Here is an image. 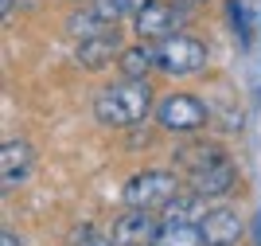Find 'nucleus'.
I'll return each mask as SVG.
<instances>
[{"label": "nucleus", "instance_id": "obj_11", "mask_svg": "<svg viewBox=\"0 0 261 246\" xmlns=\"http://www.w3.org/2000/svg\"><path fill=\"white\" fill-rule=\"evenodd\" d=\"M113 55H117V32H109V35H94V39H78V63L90 66V71L106 66Z\"/></svg>", "mask_w": 261, "mask_h": 246}, {"label": "nucleus", "instance_id": "obj_7", "mask_svg": "<svg viewBox=\"0 0 261 246\" xmlns=\"http://www.w3.org/2000/svg\"><path fill=\"white\" fill-rule=\"evenodd\" d=\"M230 184H234V168H230L226 156H211V161L195 164V172H191V188H195L199 195H226Z\"/></svg>", "mask_w": 261, "mask_h": 246}, {"label": "nucleus", "instance_id": "obj_13", "mask_svg": "<svg viewBox=\"0 0 261 246\" xmlns=\"http://www.w3.org/2000/svg\"><path fill=\"white\" fill-rule=\"evenodd\" d=\"M74 246H117L113 242V231H101L94 223H82L74 231Z\"/></svg>", "mask_w": 261, "mask_h": 246}, {"label": "nucleus", "instance_id": "obj_8", "mask_svg": "<svg viewBox=\"0 0 261 246\" xmlns=\"http://www.w3.org/2000/svg\"><path fill=\"white\" fill-rule=\"evenodd\" d=\"M199 227H203V242L207 246H230L242 235V219L234 207H211V211H203Z\"/></svg>", "mask_w": 261, "mask_h": 246}, {"label": "nucleus", "instance_id": "obj_18", "mask_svg": "<svg viewBox=\"0 0 261 246\" xmlns=\"http://www.w3.org/2000/svg\"><path fill=\"white\" fill-rule=\"evenodd\" d=\"M179 4H203V0H179Z\"/></svg>", "mask_w": 261, "mask_h": 246}, {"label": "nucleus", "instance_id": "obj_4", "mask_svg": "<svg viewBox=\"0 0 261 246\" xmlns=\"http://www.w3.org/2000/svg\"><path fill=\"white\" fill-rule=\"evenodd\" d=\"M156 121L164 129H172V133H195L207 121V109H203V102L195 94H168L156 106Z\"/></svg>", "mask_w": 261, "mask_h": 246}, {"label": "nucleus", "instance_id": "obj_10", "mask_svg": "<svg viewBox=\"0 0 261 246\" xmlns=\"http://www.w3.org/2000/svg\"><path fill=\"white\" fill-rule=\"evenodd\" d=\"M156 246H207V242H203L199 219H164Z\"/></svg>", "mask_w": 261, "mask_h": 246}, {"label": "nucleus", "instance_id": "obj_12", "mask_svg": "<svg viewBox=\"0 0 261 246\" xmlns=\"http://www.w3.org/2000/svg\"><path fill=\"white\" fill-rule=\"evenodd\" d=\"M121 71L129 78H144L148 71L156 66V47H148V43H137V47H129V51H121Z\"/></svg>", "mask_w": 261, "mask_h": 246}, {"label": "nucleus", "instance_id": "obj_2", "mask_svg": "<svg viewBox=\"0 0 261 246\" xmlns=\"http://www.w3.org/2000/svg\"><path fill=\"white\" fill-rule=\"evenodd\" d=\"M203 63H207V47L191 35L172 32L156 43V71L164 75H195Z\"/></svg>", "mask_w": 261, "mask_h": 246}, {"label": "nucleus", "instance_id": "obj_15", "mask_svg": "<svg viewBox=\"0 0 261 246\" xmlns=\"http://www.w3.org/2000/svg\"><path fill=\"white\" fill-rule=\"evenodd\" d=\"M226 16H230V24L238 28L242 39H250V20H246V4H242V0H226Z\"/></svg>", "mask_w": 261, "mask_h": 246}, {"label": "nucleus", "instance_id": "obj_6", "mask_svg": "<svg viewBox=\"0 0 261 246\" xmlns=\"http://www.w3.org/2000/svg\"><path fill=\"white\" fill-rule=\"evenodd\" d=\"M109 231H113V242L117 246H148L160 235V223L148 215V207H129V211H121L113 219Z\"/></svg>", "mask_w": 261, "mask_h": 246}, {"label": "nucleus", "instance_id": "obj_16", "mask_svg": "<svg viewBox=\"0 0 261 246\" xmlns=\"http://www.w3.org/2000/svg\"><path fill=\"white\" fill-rule=\"evenodd\" d=\"M0 246H20V242H16V235H12V231H0Z\"/></svg>", "mask_w": 261, "mask_h": 246}, {"label": "nucleus", "instance_id": "obj_3", "mask_svg": "<svg viewBox=\"0 0 261 246\" xmlns=\"http://www.w3.org/2000/svg\"><path fill=\"white\" fill-rule=\"evenodd\" d=\"M179 192V180H175L172 172H141V176H133L125 184V204L129 207H156V204H168L175 199Z\"/></svg>", "mask_w": 261, "mask_h": 246}, {"label": "nucleus", "instance_id": "obj_17", "mask_svg": "<svg viewBox=\"0 0 261 246\" xmlns=\"http://www.w3.org/2000/svg\"><path fill=\"white\" fill-rule=\"evenodd\" d=\"M253 242H257V246H261V211H257V215H253Z\"/></svg>", "mask_w": 261, "mask_h": 246}, {"label": "nucleus", "instance_id": "obj_14", "mask_svg": "<svg viewBox=\"0 0 261 246\" xmlns=\"http://www.w3.org/2000/svg\"><path fill=\"white\" fill-rule=\"evenodd\" d=\"M148 0H98L94 8L106 16V20H117V16H125V12H141Z\"/></svg>", "mask_w": 261, "mask_h": 246}, {"label": "nucleus", "instance_id": "obj_5", "mask_svg": "<svg viewBox=\"0 0 261 246\" xmlns=\"http://www.w3.org/2000/svg\"><path fill=\"white\" fill-rule=\"evenodd\" d=\"M187 20V8L184 4H156V0H148L141 12H137V35L141 39H164V35L179 32V24Z\"/></svg>", "mask_w": 261, "mask_h": 246}, {"label": "nucleus", "instance_id": "obj_1", "mask_svg": "<svg viewBox=\"0 0 261 246\" xmlns=\"http://www.w3.org/2000/svg\"><path fill=\"white\" fill-rule=\"evenodd\" d=\"M148 109H152V90L144 86V78H125L98 94L94 118L101 125H137L148 118Z\"/></svg>", "mask_w": 261, "mask_h": 246}, {"label": "nucleus", "instance_id": "obj_9", "mask_svg": "<svg viewBox=\"0 0 261 246\" xmlns=\"http://www.w3.org/2000/svg\"><path fill=\"white\" fill-rule=\"evenodd\" d=\"M32 161H35V152L28 141H4V149H0V184L8 192L16 184H23L28 172H32Z\"/></svg>", "mask_w": 261, "mask_h": 246}]
</instances>
